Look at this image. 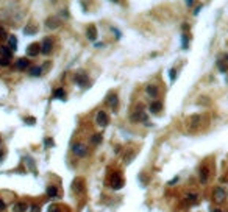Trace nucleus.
Segmentation results:
<instances>
[{
	"label": "nucleus",
	"mask_w": 228,
	"mask_h": 212,
	"mask_svg": "<svg viewBox=\"0 0 228 212\" xmlns=\"http://www.w3.org/2000/svg\"><path fill=\"white\" fill-rule=\"evenodd\" d=\"M223 59H225V62H228V55H225V58H223Z\"/></svg>",
	"instance_id": "nucleus-40"
},
{
	"label": "nucleus",
	"mask_w": 228,
	"mask_h": 212,
	"mask_svg": "<svg viewBox=\"0 0 228 212\" xmlns=\"http://www.w3.org/2000/svg\"><path fill=\"white\" fill-rule=\"evenodd\" d=\"M149 109H150L152 114H158L162 109V103H161V101H153V103L149 106Z\"/></svg>",
	"instance_id": "nucleus-12"
},
{
	"label": "nucleus",
	"mask_w": 228,
	"mask_h": 212,
	"mask_svg": "<svg viewBox=\"0 0 228 212\" xmlns=\"http://www.w3.org/2000/svg\"><path fill=\"white\" fill-rule=\"evenodd\" d=\"M44 145H45V148H50V147H53V139H50V137L44 139Z\"/></svg>",
	"instance_id": "nucleus-26"
},
{
	"label": "nucleus",
	"mask_w": 228,
	"mask_h": 212,
	"mask_svg": "<svg viewBox=\"0 0 228 212\" xmlns=\"http://www.w3.org/2000/svg\"><path fill=\"white\" fill-rule=\"evenodd\" d=\"M209 178V170L208 167H202L200 169V182H206Z\"/></svg>",
	"instance_id": "nucleus-15"
},
{
	"label": "nucleus",
	"mask_w": 228,
	"mask_h": 212,
	"mask_svg": "<svg viewBox=\"0 0 228 212\" xmlns=\"http://www.w3.org/2000/svg\"><path fill=\"white\" fill-rule=\"evenodd\" d=\"M6 66H10V59H5L0 56V67H6Z\"/></svg>",
	"instance_id": "nucleus-27"
},
{
	"label": "nucleus",
	"mask_w": 228,
	"mask_h": 212,
	"mask_svg": "<svg viewBox=\"0 0 228 212\" xmlns=\"http://www.w3.org/2000/svg\"><path fill=\"white\" fill-rule=\"evenodd\" d=\"M30 212H41V207H39L38 204H33V206H31V210H30Z\"/></svg>",
	"instance_id": "nucleus-33"
},
{
	"label": "nucleus",
	"mask_w": 228,
	"mask_h": 212,
	"mask_svg": "<svg viewBox=\"0 0 228 212\" xmlns=\"http://www.w3.org/2000/svg\"><path fill=\"white\" fill-rule=\"evenodd\" d=\"M28 73L31 77H39L41 73H42V67H39V66H36V67H31L30 70H28Z\"/></svg>",
	"instance_id": "nucleus-21"
},
{
	"label": "nucleus",
	"mask_w": 228,
	"mask_h": 212,
	"mask_svg": "<svg viewBox=\"0 0 228 212\" xmlns=\"http://www.w3.org/2000/svg\"><path fill=\"white\" fill-rule=\"evenodd\" d=\"M102 139H103V137H102V134H100V133H97V134H94L92 137H91V142H92L94 145H98L100 142H102Z\"/></svg>",
	"instance_id": "nucleus-23"
},
{
	"label": "nucleus",
	"mask_w": 228,
	"mask_h": 212,
	"mask_svg": "<svg viewBox=\"0 0 228 212\" xmlns=\"http://www.w3.org/2000/svg\"><path fill=\"white\" fill-rule=\"evenodd\" d=\"M202 8H203V5H198V6H197V8H195V11H194V14H195V16H197V14H198V13H200V11H202Z\"/></svg>",
	"instance_id": "nucleus-36"
},
{
	"label": "nucleus",
	"mask_w": 228,
	"mask_h": 212,
	"mask_svg": "<svg viewBox=\"0 0 228 212\" xmlns=\"http://www.w3.org/2000/svg\"><path fill=\"white\" fill-rule=\"evenodd\" d=\"M106 101H108V105L111 106L113 109H117V105H119V98H117V95H116V94H109Z\"/></svg>",
	"instance_id": "nucleus-11"
},
{
	"label": "nucleus",
	"mask_w": 228,
	"mask_h": 212,
	"mask_svg": "<svg viewBox=\"0 0 228 212\" xmlns=\"http://www.w3.org/2000/svg\"><path fill=\"white\" fill-rule=\"evenodd\" d=\"M59 25H61V21H58L56 17H49V19L45 21V27H47L49 30H55V28H58Z\"/></svg>",
	"instance_id": "nucleus-8"
},
{
	"label": "nucleus",
	"mask_w": 228,
	"mask_h": 212,
	"mask_svg": "<svg viewBox=\"0 0 228 212\" xmlns=\"http://www.w3.org/2000/svg\"><path fill=\"white\" fill-rule=\"evenodd\" d=\"M225 197H226V192H225L222 187H216V189H214V192H213V198H214L216 203H222V201L225 200Z\"/></svg>",
	"instance_id": "nucleus-3"
},
{
	"label": "nucleus",
	"mask_w": 228,
	"mask_h": 212,
	"mask_svg": "<svg viewBox=\"0 0 228 212\" xmlns=\"http://www.w3.org/2000/svg\"><path fill=\"white\" fill-rule=\"evenodd\" d=\"M5 209H6V203H5L2 198H0V212H3Z\"/></svg>",
	"instance_id": "nucleus-31"
},
{
	"label": "nucleus",
	"mask_w": 228,
	"mask_h": 212,
	"mask_svg": "<svg viewBox=\"0 0 228 212\" xmlns=\"http://www.w3.org/2000/svg\"><path fill=\"white\" fill-rule=\"evenodd\" d=\"M88 39H89V41H95V39H97V30H95L94 25L88 28Z\"/></svg>",
	"instance_id": "nucleus-17"
},
{
	"label": "nucleus",
	"mask_w": 228,
	"mask_h": 212,
	"mask_svg": "<svg viewBox=\"0 0 228 212\" xmlns=\"http://www.w3.org/2000/svg\"><path fill=\"white\" fill-rule=\"evenodd\" d=\"M95 120H97V123L102 126V128L108 126V123H109V119H108V115H106L105 111H98L97 115H95Z\"/></svg>",
	"instance_id": "nucleus-2"
},
{
	"label": "nucleus",
	"mask_w": 228,
	"mask_h": 212,
	"mask_svg": "<svg viewBox=\"0 0 228 212\" xmlns=\"http://www.w3.org/2000/svg\"><path fill=\"white\" fill-rule=\"evenodd\" d=\"M8 44H10L11 50H16L17 49V38L16 36H10V38H8Z\"/></svg>",
	"instance_id": "nucleus-22"
},
{
	"label": "nucleus",
	"mask_w": 228,
	"mask_h": 212,
	"mask_svg": "<svg viewBox=\"0 0 228 212\" xmlns=\"http://www.w3.org/2000/svg\"><path fill=\"white\" fill-rule=\"evenodd\" d=\"M27 209H28V204L25 201L14 203V206H13V212H27Z\"/></svg>",
	"instance_id": "nucleus-10"
},
{
	"label": "nucleus",
	"mask_w": 228,
	"mask_h": 212,
	"mask_svg": "<svg viewBox=\"0 0 228 212\" xmlns=\"http://www.w3.org/2000/svg\"><path fill=\"white\" fill-rule=\"evenodd\" d=\"M145 92H147V95L152 97V98H156V97H158V87H156V86L149 84L147 87H145Z\"/></svg>",
	"instance_id": "nucleus-13"
},
{
	"label": "nucleus",
	"mask_w": 228,
	"mask_h": 212,
	"mask_svg": "<svg viewBox=\"0 0 228 212\" xmlns=\"http://www.w3.org/2000/svg\"><path fill=\"white\" fill-rule=\"evenodd\" d=\"M28 66H30V62H28V59H27V58H21V59L16 61V69L17 70H27V69H28Z\"/></svg>",
	"instance_id": "nucleus-9"
},
{
	"label": "nucleus",
	"mask_w": 228,
	"mask_h": 212,
	"mask_svg": "<svg viewBox=\"0 0 228 212\" xmlns=\"http://www.w3.org/2000/svg\"><path fill=\"white\" fill-rule=\"evenodd\" d=\"M217 67H219V70H220V72H226V66H225V62L222 59L217 61Z\"/></svg>",
	"instance_id": "nucleus-25"
},
{
	"label": "nucleus",
	"mask_w": 228,
	"mask_h": 212,
	"mask_svg": "<svg viewBox=\"0 0 228 212\" xmlns=\"http://www.w3.org/2000/svg\"><path fill=\"white\" fill-rule=\"evenodd\" d=\"M186 5L188 6H192L194 5V0H186Z\"/></svg>",
	"instance_id": "nucleus-37"
},
{
	"label": "nucleus",
	"mask_w": 228,
	"mask_h": 212,
	"mask_svg": "<svg viewBox=\"0 0 228 212\" xmlns=\"http://www.w3.org/2000/svg\"><path fill=\"white\" fill-rule=\"evenodd\" d=\"M3 159V151H0V161Z\"/></svg>",
	"instance_id": "nucleus-39"
},
{
	"label": "nucleus",
	"mask_w": 228,
	"mask_h": 212,
	"mask_svg": "<svg viewBox=\"0 0 228 212\" xmlns=\"http://www.w3.org/2000/svg\"><path fill=\"white\" fill-rule=\"evenodd\" d=\"M72 187H74L75 192H81V189H83V181H81L80 178H77L74 181V184H72Z\"/></svg>",
	"instance_id": "nucleus-20"
},
{
	"label": "nucleus",
	"mask_w": 228,
	"mask_h": 212,
	"mask_svg": "<svg viewBox=\"0 0 228 212\" xmlns=\"http://www.w3.org/2000/svg\"><path fill=\"white\" fill-rule=\"evenodd\" d=\"M24 33L25 34H34L36 33V27L34 25H27L25 28H24Z\"/></svg>",
	"instance_id": "nucleus-24"
},
{
	"label": "nucleus",
	"mask_w": 228,
	"mask_h": 212,
	"mask_svg": "<svg viewBox=\"0 0 228 212\" xmlns=\"http://www.w3.org/2000/svg\"><path fill=\"white\" fill-rule=\"evenodd\" d=\"M189 47V45H188V34H183V49L186 50Z\"/></svg>",
	"instance_id": "nucleus-30"
},
{
	"label": "nucleus",
	"mask_w": 228,
	"mask_h": 212,
	"mask_svg": "<svg viewBox=\"0 0 228 212\" xmlns=\"http://www.w3.org/2000/svg\"><path fill=\"white\" fill-rule=\"evenodd\" d=\"M111 187L114 190H119L124 187V179L120 178V173H116V176L113 175V181H111Z\"/></svg>",
	"instance_id": "nucleus-5"
},
{
	"label": "nucleus",
	"mask_w": 228,
	"mask_h": 212,
	"mask_svg": "<svg viewBox=\"0 0 228 212\" xmlns=\"http://www.w3.org/2000/svg\"><path fill=\"white\" fill-rule=\"evenodd\" d=\"M39 52H41V45L38 42H33L27 47V55L28 56H36V55H39Z\"/></svg>",
	"instance_id": "nucleus-6"
},
{
	"label": "nucleus",
	"mask_w": 228,
	"mask_h": 212,
	"mask_svg": "<svg viewBox=\"0 0 228 212\" xmlns=\"http://www.w3.org/2000/svg\"><path fill=\"white\" fill-rule=\"evenodd\" d=\"M198 120H200V117H198V115H194V117H192V126H195V125L198 123Z\"/></svg>",
	"instance_id": "nucleus-34"
},
{
	"label": "nucleus",
	"mask_w": 228,
	"mask_h": 212,
	"mask_svg": "<svg viewBox=\"0 0 228 212\" xmlns=\"http://www.w3.org/2000/svg\"><path fill=\"white\" fill-rule=\"evenodd\" d=\"M45 193H47V197L55 198V197L58 195V189H56V186H49V187H47V192H45Z\"/></svg>",
	"instance_id": "nucleus-19"
},
{
	"label": "nucleus",
	"mask_w": 228,
	"mask_h": 212,
	"mask_svg": "<svg viewBox=\"0 0 228 212\" xmlns=\"http://www.w3.org/2000/svg\"><path fill=\"white\" fill-rule=\"evenodd\" d=\"M52 45H53L52 39H50V38H45V39L42 41V44H41V52H42L44 55H49V53L52 52Z\"/></svg>",
	"instance_id": "nucleus-7"
},
{
	"label": "nucleus",
	"mask_w": 228,
	"mask_h": 212,
	"mask_svg": "<svg viewBox=\"0 0 228 212\" xmlns=\"http://www.w3.org/2000/svg\"><path fill=\"white\" fill-rule=\"evenodd\" d=\"M75 83H77L78 86H81V87H86L89 84V78L86 77V73L80 72V73H77V75H75Z\"/></svg>",
	"instance_id": "nucleus-4"
},
{
	"label": "nucleus",
	"mask_w": 228,
	"mask_h": 212,
	"mask_svg": "<svg viewBox=\"0 0 228 212\" xmlns=\"http://www.w3.org/2000/svg\"><path fill=\"white\" fill-rule=\"evenodd\" d=\"M6 38H8V34H6L5 28H3V27H0V39H6Z\"/></svg>",
	"instance_id": "nucleus-28"
},
{
	"label": "nucleus",
	"mask_w": 228,
	"mask_h": 212,
	"mask_svg": "<svg viewBox=\"0 0 228 212\" xmlns=\"http://www.w3.org/2000/svg\"><path fill=\"white\" fill-rule=\"evenodd\" d=\"M175 182H178V176H177L175 179H172V181H170V184H175Z\"/></svg>",
	"instance_id": "nucleus-38"
},
{
	"label": "nucleus",
	"mask_w": 228,
	"mask_h": 212,
	"mask_svg": "<svg viewBox=\"0 0 228 212\" xmlns=\"http://www.w3.org/2000/svg\"><path fill=\"white\" fill-rule=\"evenodd\" d=\"M111 2H116V3H117V2H119V0H111Z\"/></svg>",
	"instance_id": "nucleus-42"
},
{
	"label": "nucleus",
	"mask_w": 228,
	"mask_h": 212,
	"mask_svg": "<svg viewBox=\"0 0 228 212\" xmlns=\"http://www.w3.org/2000/svg\"><path fill=\"white\" fill-rule=\"evenodd\" d=\"M47 212H61V209L56 206V204H52L50 207H49V210Z\"/></svg>",
	"instance_id": "nucleus-29"
},
{
	"label": "nucleus",
	"mask_w": 228,
	"mask_h": 212,
	"mask_svg": "<svg viewBox=\"0 0 228 212\" xmlns=\"http://www.w3.org/2000/svg\"><path fill=\"white\" fill-rule=\"evenodd\" d=\"M0 56L5 58V59H10V58L13 56L11 49H8V47H5V45H2V47H0Z\"/></svg>",
	"instance_id": "nucleus-14"
},
{
	"label": "nucleus",
	"mask_w": 228,
	"mask_h": 212,
	"mask_svg": "<svg viewBox=\"0 0 228 212\" xmlns=\"http://www.w3.org/2000/svg\"><path fill=\"white\" fill-rule=\"evenodd\" d=\"M147 115H145L142 111H136L133 115H131V122H139V120H145Z\"/></svg>",
	"instance_id": "nucleus-16"
},
{
	"label": "nucleus",
	"mask_w": 228,
	"mask_h": 212,
	"mask_svg": "<svg viewBox=\"0 0 228 212\" xmlns=\"http://www.w3.org/2000/svg\"><path fill=\"white\" fill-rule=\"evenodd\" d=\"M213 212H222L220 209H213Z\"/></svg>",
	"instance_id": "nucleus-41"
},
{
	"label": "nucleus",
	"mask_w": 228,
	"mask_h": 212,
	"mask_svg": "<svg viewBox=\"0 0 228 212\" xmlns=\"http://www.w3.org/2000/svg\"><path fill=\"white\" fill-rule=\"evenodd\" d=\"M25 123H28V125H34V119H33V117L25 119Z\"/></svg>",
	"instance_id": "nucleus-35"
},
{
	"label": "nucleus",
	"mask_w": 228,
	"mask_h": 212,
	"mask_svg": "<svg viewBox=\"0 0 228 212\" xmlns=\"http://www.w3.org/2000/svg\"><path fill=\"white\" fill-rule=\"evenodd\" d=\"M169 75H170V81H175V69H170Z\"/></svg>",
	"instance_id": "nucleus-32"
},
{
	"label": "nucleus",
	"mask_w": 228,
	"mask_h": 212,
	"mask_svg": "<svg viewBox=\"0 0 228 212\" xmlns=\"http://www.w3.org/2000/svg\"><path fill=\"white\" fill-rule=\"evenodd\" d=\"M72 151H74V154H77L78 158H85L88 154V148L83 144H74L72 145Z\"/></svg>",
	"instance_id": "nucleus-1"
},
{
	"label": "nucleus",
	"mask_w": 228,
	"mask_h": 212,
	"mask_svg": "<svg viewBox=\"0 0 228 212\" xmlns=\"http://www.w3.org/2000/svg\"><path fill=\"white\" fill-rule=\"evenodd\" d=\"M53 98H59V100H66V92H64V89H61V87H58L56 90L53 92Z\"/></svg>",
	"instance_id": "nucleus-18"
}]
</instances>
